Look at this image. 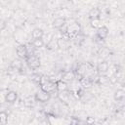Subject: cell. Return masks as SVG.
Instances as JSON below:
<instances>
[{"mask_svg":"<svg viewBox=\"0 0 125 125\" xmlns=\"http://www.w3.org/2000/svg\"><path fill=\"white\" fill-rule=\"evenodd\" d=\"M43 35H44V31H43V29H41L39 27H36L31 31V37L33 38V40L34 39H40L43 37Z\"/></svg>","mask_w":125,"mask_h":125,"instance_id":"13","label":"cell"},{"mask_svg":"<svg viewBox=\"0 0 125 125\" xmlns=\"http://www.w3.org/2000/svg\"><path fill=\"white\" fill-rule=\"evenodd\" d=\"M31 44H32V46L35 49H39V48H42L44 46V40L42 38H40V39H34Z\"/></svg>","mask_w":125,"mask_h":125,"instance_id":"18","label":"cell"},{"mask_svg":"<svg viewBox=\"0 0 125 125\" xmlns=\"http://www.w3.org/2000/svg\"><path fill=\"white\" fill-rule=\"evenodd\" d=\"M11 66H12L14 69L18 70V69H21L22 63H21V62L20 59H16V60H13V61H12V62H11Z\"/></svg>","mask_w":125,"mask_h":125,"instance_id":"17","label":"cell"},{"mask_svg":"<svg viewBox=\"0 0 125 125\" xmlns=\"http://www.w3.org/2000/svg\"><path fill=\"white\" fill-rule=\"evenodd\" d=\"M75 77H76L75 71H73V70H67V71H64V72L62 74L61 79H62V81L66 82V83H70V82H72V81L75 79Z\"/></svg>","mask_w":125,"mask_h":125,"instance_id":"6","label":"cell"},{"mask_svg":"<svg viewBox=\"0 0 125 125\" xmlns=\"http://www.w3.org/2000/svg\"><path fill=\"white\" fill-rule=\"evenodd\" d=\"M91 26L94 27V28L99 29L101 26H103V25H102V21H101V20L99 19V20H93V21H91Z\"/></svg>","mask_w":125,"mask_h":125,"instance_id":"20","label":"cell"},{"mask_svg":"<svg viewBox=\"0 0 125 125\" xmlns=\"http://www.w3.org/2000/svg\"><path fill=\"white\" fill-rule=\"evenodd\" d=\"M25 62L30 69H37L41 64L39 57L34 54H29L25 59Z\"/></svg>","mask_w":125,"mask_h":125,"instance_id":"1","label":"cell"},{"mask_svg":"<svg viewBox=\"0 0 125 125\" xmlns=\"http://www.w3.org/2000/svg\"><path fill=\"white\" fill-rule=\"evenodd\" d=\"M65 24H66V20L64 18H62V17L56 18L52 22L53 27L56 29H62L63 26H65Z\"/></svg>","mask_w":125,"mask_h":125,"instance_id":"8","label":"cell"},{"mask_svg":"<svg viewBox=\"0 0 125 125\" xmlns=\"http://www.w3.org/2000/svg\"><path fill=\"white\" fill-rule=\"evenodd\" d=\"M124 97H125V92H124V90H122V89H117V90L114 92L113 98H114L115 101H117V102L122 101V100L124 99Z\"/></svg>","mask_w":125,"mask_h":125,"instance_id":"16","label":"cell"},{"mask_svg":"<svg viewBox=\"0 0 125 125\" xmlns=\"http://www.w3.org/2000/svg\"><path fill=\"white\" fill-rule=\"evenodd\" d=\"M18 100V93L16 91H8L5 95V101L8 104H14Z\"/></svg>","mask_w":125,"mask_h":125,"instance_id":"10","label":"cell"},{"mask_svg":"<svg viewBox=\"0 0 125 125\" xmlns=\"http://www.w3.org/2000/svg\"><path fill=\"white\" fill-rule=\"evenodd\" d=\"M108 67H109V65H108V62H105V61L100 62L98 63V65H97V72L100 75H104V74H105L107 72Z\"/></svg>","mask_w":125,"mask_h":125,"instance_id":"9","label":"cell"},{"mask_svg":"<svg viewBox=\"0 0 125 125\" xmlns=\"http://www.w3.org/2000/svg\"><path fill=\"white\" fill-rule=\"evenodd\" d=\"M86 124H88V125H92V124H94V119H93L92 117H88L87 120H86Z\"/></svg>","mask_w":125,"mask_h":125,"instance_id":"21","label":"cell"},{"mask_svg":"<svg viewBox=\"0 0 125 125\" xmlns=\"http://www.w3.org/2000/svg\"><path fill=\"white\" fill-rule=\"evenodd\" d=\"M30 79H31V81H32L34 84L41 85L42 80H43V76H42L41 74H39V73H33V74H31Z\"/></svg>","mask_w":125,"mask_h":125,"instance_id":"15","label":"cell"},{"mask_svg":"<svg viewBox=\"0 0 125 125\" xmlns=\"http://www.w3.org/2000/svg\"><path fill=\"white\" fill-rule=\"evenodd\" d=\"M79 83H80V86H82V88L84 89H90L93 86V80L88 76L79 78Z\"/></svg>","mask_w":125,"mask_h":125,"instance_id":"11","label":"cell"},{"mask_svg":"<svg viewBox=\"0 0 125 125\" xmlns=\"http://www.w3.org/2000/svg\"><path fill=\"white\" fill-rule=\"evenodd\" d=\"M50 99H51V94H49V93H47V92H45V91H43L41 89L39 91H37L35 93V95H34V100L37 103L44 104V103L49 102Z\"/></svg>","mask_w":125,"mask_h":125,"instance_id":"3","label":"cell"},{"mask_svg":"<svg viewBox=\"0 0 125 125\" xmlns=\"http://www.w3.org/2000/svg\"><path fill=\"white\" fill-rule=\"evenodd\" d=\"M108 28L105 26V25H103L101 26L99 29H97V32H96V35H97V38L101 39V40H104L107 36H108Z\"/></svg>","mask_w":125,"mask_h":125,"instance_id":"7","label":"cell"},{"mask_svg":"<svg viewBox=\"0 0 125 125\" xmlns=\"http://www.w3.org/2000/svg\"><path fill=\"white\" fill-rule=\"evenodd\" d=\"M8 121V114L5 111H1L0 112V122L1 125H5Z\"/></svg>","mask_w":125,"mask_h":125,"instance_id":"19","label":"cell"},{"mask_svg":"<svg viewBox=\"0 0 125 125\" xmlns=\"http://www.w3.org/2000/svg\"><path fill=\"white\" fill-rule=\"evenodd\" d=\"M89 70H91V65L89 63H81L76 68L75 73H76V75H79L80 78L86 77V74L89 72Z\"/></svg>","mask_w":125,"mask_h":125,"instance_id":"5","label":"cell"},{"mask_svg":"<svg viewBox=\"0 0 125 125\" xmlns=\"http://www.w3.org/2000/svg\"><path fill=\"white\" fill-rule=\"evenodd\" d=\"M56 85H57V91H59V92H65L67 90V83L62 81V79L57 80Z\"/></svg>","mask_w":125,"mask_h":125,"instance_id":"14","label":"cell"},{"mask_svg":"<svg viewBox=\"0 0 125 125\" xmlns=\"http://www.w3.org/2000/svg\"><path fill=\"white\" fill-rule=\"evenodd\" d=\"M88 17L90 19V21H93V20H99L101 18V10L98 8V7H95V8H92L89 13H88Z\"/></svg>","mask_w":125,"mask_h":125,"instance_id":"12","label":"cell"},{"mask_svg":"<svg viewBox=\"0 0 125 125\" xmlns=\"http://www.w3.org/2000/svg\"><path fill=\"white\" fill-rule=\"evenodd\" d=\"M28 49L26 47L25 44H20L17 46L16 48V54L18 56V58L21 60V59H26V57L28 56Z\"/></svg>","mask_w":125,"mask_h":125,"instance_id":"4","label":"cell"},{"mask_svg":"<svg viewBox=\"0 0 125 125\" xmlns=\"http://www.w3.org/2000/svg\"><path fill=\"white\" fill-rule=\"evenodd\" d=\"M40 89L49 94H52L55 91H57V85H56V82H53L50 80H44L40 85Z\"/></svg>","mask_w":125,"mask_h":125,"instance_id":"2","label":"cell"}]
</instances>
